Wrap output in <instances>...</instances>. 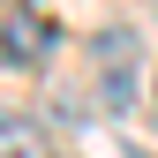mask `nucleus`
Listing matches in <instances>:
<instances>
[{"mask_svg": "<svg viewBox=\"0 0 158 158\" xmlns=\"http://www.w3.org/2000/svg\"><path fill=\"white\" fill-rule=\"evenodd\" d=\"M53 38H60V30H53L45 15H30V23H15V15H8V53H15V60H45Z\"/></svg>", "mask_w": 158, "mask_h": 158, "instance_id": "nucleus-2", "label": "nucleus"}, {"mask_svg": "<svg viewBox=\"0 0 158 158\" xmlns=\"http://www.w3.org/2000/svg\"><path fill=\"white\" fill-rule=\"evenodd\" d=\"M0 158H45V135L23 113H0Z\"/></svg>", "mask_w": 158, "mask_h": 158, "instance_id": "nucleus-3", "label": "nucleus"}, {"mask_svg": "<svg viewBox=\"0 0 158 158\" xmlns=\"http://www.w3.org/2000/svg\"><path fill=\"white\" fill-rule=\"evenodd\" d=\"M83 60H90V83H98V113H128L135 106V83H143V60H135V30H98L90 45H83Z\"/></svg>", "mask_w": 158, "mask_h": 158, "instance_id": "nucleus-1", "label": "nucleus"}]
</instances>
